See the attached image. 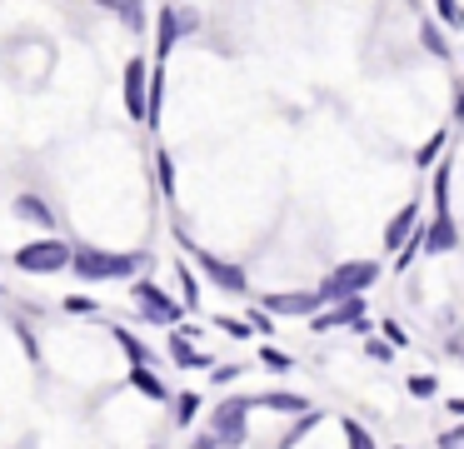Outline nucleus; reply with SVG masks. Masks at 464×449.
Masks as SVG:
<instances>
[{"label":"nucleus","instance_id":"35","mask_svg":"<svg viewBox=\"0 0 464 449\" xmlns=\"http://www.w3.org/2000/svg\"><path fill=\"white\" fill-rule=\"evenodd\" d=\"M175 15H180V35H195V30H200V15H195V10H180V5H175Z\"/></svg>","mask_w":464,"mask_h":449},{"label":"nucleus","instance_id":"38","mask_svg":"<svg viewBox=\"0 0 464 449\" xmlns=\"http://www.w3.org/2000/svg\"><path fill=\"white\" fill-rule=\"evenodd\" d=\"M95 5H105V10H115V5H121V0H95Z\"/></svg>","mask_w":464,"mask_h":449},{"label":"nucleus","instance_id":"1","mask_svg":"<svg viewBox=\"0 0 464 449\" xmlns=\"http://www.w3.org/2000/svg\"><path fill=\"white\" fill-rule=\"evenodd\" d=\"M71 269L85 285H101V279H130L140 269V255H111V249H71Z\"/></svg>","mask_w":464,"mask_h":449},{"label":"nucleus","instance_id":"29","mask_svg":"<svg viewBox=\"0 0 464 449\" xmlns=\"http://www.w3.org/2000/svg\"><path fill=\"white\" fill-rule=\"evenodd\" d=\"M210 325H215V329H225L230 339H250V325H245V319H235V315H215Z\"/></svg>","mask_w":464,"mask_h":449},{"label":"nucleus","instance_id":"24","mask_svg":"<svg viewBox=\"0 0 464 449\" xmlns=\"http://www.w3.org/2000/svg\"><path fill=\"white\" fill-rule=\"evenodd\" d=\"M121 20H125V30H135V35H140L145 30V0H121Z\"/></svg>","mask_w":464,"mask_h":449},{"label":"nucleus","instance_id":"31","mask_svg":"<svg viewBox=\"0 0 464 449\" xmlns=\"http://www.w3.org/2000/svg\"><path fill=\"white\" fill-rule=\"evenodd\" d=\"M364 355H370L374 365H390V359H394V349L384 345V339H374V335H370V339H364Z\"/></svg>","mask_w":464,"mask_h":449},{"label":"nucleus","instance_id":"3","mask_svg":"<svg viewBox=\"0 0 464 449\" xmlns=\"http://www.w3.org/2000/svg\"><path fill=\"white\" fill-rule=\"evenodd\" d=\"M130 299H135V309L145 315V325L170 329V325H180V319H185V305H180V299H175L170 289L150 285V279H135V285H130Z\"/></svg>","mask_w":464,"mask_h":449},{"label":"nucleus","instance_id":"7","mask_svg":"<svg viewBox=\"0 0 464 449\" xmlns=\"http://www.w3.org/2000/svg\"><path fill=\"white\" fill-rule=\"evenodd\" d=\"M364 319V295H344L334 305H324L320 315H310V329L314 335H334V329H354Z\"/></svg>","mask_w":464,"mask_h":449},{"label":"nucleus","instance_id":"25","mask_svg":"<svg viewBox=\"0 0 464 449\" xmlns=\"http://www.w3.org/2000/svg\"><path fill=\"white\" fill-rule=\"evenodd\" d=\"M404 389H410L414 399H434V395H440V379H434V375H410V379H404Z\"/></svg>","mask_w":464,"mask_h":449},{"label":"nucleus","instance_id":"28","mask_svg":"<svg viewBox=\"0 0 464 449\" xmlns=\"http://www.w3.org/2000/svg\"><path fill=\"white\" fill-rule=\"evenodd\" d=\"M155 175H160V190H165V195H175V160L165 155V150L155 155Z\"/></svg>","mask_w":464,"mask_h":449},{"label":"nucleus","instance_id":"32","mask_svg":"<svg viewBox=\"0 0 464 449\" xmlns=\"http://www.w3.org/2000/svg\"><path fill=\"white\" fill-rule=\"evenodd\" d=\"M434 15L440 25H459V0H434Z\"/></svg>","mask_w":464,"mask_h":449},{"label":"nucleus","instance_id":"36","mask_svg":"<svg viewBox=\"0 0 464 449\" xmlns=\"http://www.w3.org/2000/svg\"><path fill=\"white\" fill-rule=\"evenodd\" d=\"M459 444H464V429H459V425L444 429V434H440V449H459Z\"/></svg>","mask_w":464,"mask_h":449},{"label":"nucleus","instance_id":"10","mask_svg":"<svg viewBox=\"0 0 464 449\" xmlns=\"http://www.w3.org/2000/svg\"><path fill=\"white\" fill-rule=\"evenodd\" d=\"M165 355H170V365H180V369H210L215 359L205 355L200 345H195L190 335H180V329H170V339H165Z\"/></svg>","mask_w":464,"mask_h":449},{"label":"nucleus","instance_id":"2","mask_svg":"<svg viewBox=\"0 0 464 449\" xmlns=\"http://www.w3.org/2000/svg\"><path fill=\"white\" fill-rule=\"evenodd\" d=\"M71 249L61 235H45V239H31V245H21L11 255L15 269H25V275H61L65 265H71Z\"/></svg>","mask_w":464,"mask_h":449},{"label":"nucleus","instance_id":"14","mask_svg":"<svg viewBox=\"0 0 464 449\" xmlns=\"http://www.w3.org/2000/svg\"><path fill=\"white\" fill-rule=\"evenodd\" d=\"M180 45V15H175V5L160 10V20H155V55H170V50Z\"/></svg>","mask_w":464,"mask_h":449},{"label":"nucleus","instance_id":"37","mask_svg":"<svg viewBox=\"0 0 464 449\" xmlns=\"http://www.w3.org/2000/svg\"><path fill=\"white\" fill-rule=\"evenodd\" d=\"M190 449H220V444H215V434H210V429H205V434L200 439H195V444Z\"/></svg>","mask_w":464,"mask_h":449},{"label":"nucleus","instance_id":"33","mask_svg":"<svg viewBox=\"0 0 464 449\" xmlns=\"http://www.w3.org/2000/svg\"><path fill=\"white\" fill-rule=\"evenodd\" d=\"M235 379H240V365H210V385H235Z\"/></svg>","mask_w":464,"mask_h":449},{"label":"nucleus","instance_id":"30","mask_svg":"<svg viewBox=\"0 0 464 449\" xmlns=\"http://www.w3.org/2000/svg\"><path fill=\"white\" fill-rule=\"evenodd\" d=\"M245 325H250V335H270V329H275V315H270V309L255 305L250 315H245Z\"/></svg>","mask_w":464,"mask_h":449},{"label":"nucleus","instance_id":"21","mask_svg":"<svg viewBox=\"0 0 464 449\" xmlns=\"http://www.w3.org/2000/svg\"><path fill=\"white\" fill-rule=\"evenodd\" d=\"M175 285H180V305L185 309H200V279H195V269H185V259H180V265H175Z\"/></svg>","mask_w":464,"mask_h":449},{"label":"nucleus","instance_id":"15","mask_svg":"<svg viewBox=\"0 0 464 449\" xmlns=\"http://www.w3.org/2000/svg\"><path fill=\"white\" fill-rule=\"evenodd\" d=\"M111 339L125 349V359H130V369H155V355H150V349H145V345H140V339H135L125 325H111Z\"/></svg>","mask_w":464,"mask_h":449},{"label":"nucleus","instance_id":"4","mask_svg":"<svg viewBox=\"0 0 464 449\" xmlns=\"http://www.w3.org/2000/svg\"><path fill=\"white\" fill-rule=\"evenodd\" d=\"M210 434L220 449H240L250 439V399H220V409H210Z\"/></svg>","mask_w":464,"mask_h":449},{"label":"nucleus","instance_id":"9","mask_svg":"<svg viewBox=\"0 0 464 449\" xmlns=\"http://www.w3.org/2000/svg\"><path fill=\"white\" fill-rule=\"evenodd\" d=\"M145 85H150L145 55H130L125 60V110H130V120H145Z\"/></svg>","mask_w":464,"mask_h":449},{"label":"nucleus","instance_id":"18","mask_svg":"<svg viewBox=\"0 0 464 449\" xmlns=\"http://www.w3.org/2000/svg\"><path fill=\"white\" fill-rule=\"evenodd\" d=\"M420 45L430 50L434 60H450V55H454V50H450V35H444V30H440V20H430V15L420 20Z\"/></svg>","mask_w":464,"mask_h":449},{"label":"nucleus","instance_id":"34","mask_svg":"<svg viewBox=\"0 0 464 449\" xmlns=\"http://www.w3.org/2000/svg\"><path fill=\"white\" fill-rule=\"evenodd\" d=\"M65 309H71V315H95V299L91 295H71V299H65Z\"/></svg>","mask_w":464,"mask_h":449},{"label":"nucleus","instance_id":"17","mask_svg":"<svg viewBox=\"0 0 464 449\" xmlns=\"http://www.w3.org/2000/svg\"><path fill=\"white\" fill-rule=\"evenodd\" d=\"M414 225H420V205H404L400 215H394L390 225H384V249H400L404 239L414 235Z\"/></svg>","mask_w":464,"mask_h":449},{"label":"nucleus","instance_id":"26","mask_svg":"<svg viewBox=\"0 0 464 449\" xmlns=\"http://www.w3.org/2000/svg\"><path fill=\"white\" fill-rule=\"evenodd\" d=\"M260 365H265V369H275V375H285V369H290L295 359L285 355V349H275V345H260Z\"/></svg>","mask_w":464,"mask_h":449},{"label":"nucleus","instance_id":"13","mask_svg":"<svg viewBox=\"0 0 464 449\" xmlns=\"http://www.w3.org/2000/svg\"><path fill=\"white\" fill-rule=\"evenodd\" d=\"M11 210H15L21 220H31V225H41L45 235H55V225H61V220H55V210L45 205L41 195H15V205H11Z\"/></svg>","mask_w":464,"mask_h":449},{"label":"nucleus","instance_id":"11","mask_svg":"<svg viewBox=\"0 0 464 449\" xmlns=\"http://www.w3.org/2000/svg\"><path fill=\"white\" fill-rule=\"evenodd\" d=\"M420 249L424 255H450V249H459L454 220H430V225H420Z\"/></svg>","mask_w":464,"mask_h":449},{"label":"nucleus","instance_id":"8","mask_svg":"<svg viewBox=\"0 0 464 449\" xmlns=\"http://www.w3.org/2000/svg\"><path fill=\"white\" fill-rule=\"evenodd\" d=\"M260 309H270V315H300V319H310V315H320V309H324V299H320V289H275V295H265Z\"/></svg>","mask_w":464,"mask_h":449},{"label":"nucleus","instance_id":"20","mask_svg":"<svg viewBox=\"0 0 464 449\" xmlns=\"http://www.w3.org/2000/svg\"><path fill=\"white\" fill-rule=\"evenodd\" d=\"M130 385L140 389L145 399H170V389H165V379L155 375V369H130Z\"/></svg>","mask_w":464,"mask_h":449},{"label":"nucleus","instance_id":"16","mask_svg":"<svg viewBox=\"0 0 464 449\" xmlns=\"http://www.w3.org/2000/svg\"><path fill=\"white\" fill-rule=\"evenodd\" d=\"M450 185H454V155L434 165V220H454L450 215Z\"/></svg>","mask_w":464,"mask_h":449},{"label":"nucleus","instance_id":"5","mask_svg":"<svg viewBox=\"0 0 464 449\" xmlns=\"http://www.w3.org/2000/svg\"><path fill=\"white\" fill-rule=\"evenodd\" d=\"M374 279H380V265H374V259H350V265H340L320 285V299H324V305H334V299H344V295H364Z\"/></svg>","mask_w":464,"mask_h":449},{"label":"nucleus","instance_id":"27","mask_svg":"<svg viewBox=\"0 0 464 449\" xmlns=\"http://www.w3.org/2000/svg\"><path fill=\"white\" fill-rule=\"evenodd\" d=\"M384 345H390V349H410V329H404L400 325V319H384Z\"/></svg>","mask_w":464,"mask_h":449},{"label":"nucleus","instance_id":"12","mask_svg":"<svg viewBox=\"0 0 464 449\" xmlns=\"http://www.w3.org/2000/svg\"><path fill=\"white\" fill-rule=\"evenodd\" d=\"M250 409H275V415H304L310 409V399L304 395H290V389H265L260 399H250Z\"/></svg>","mask_w":464,"mask_h":449},{"label":"nucleus","instance_id":"22","mask_svg":"<svg viewBox=\"0 0 464 449\" xmlns=\"http://www.w3.org/2000/svg\"><path fill=\"white\" fill-rule=\"evenodd\" d=\"M340 429H344V444H350V449H380V444H374V434L360 425V419H340Z\"/></svg>","mask_w":464,"mask_h":449},{"label":"nucleus","instance_id":"6","mask_svg":"<svg viewBox=\"0 0 464 449\" xmlns=\"http://www.w3.org/2000/svg\"><path fill=\"white\" fill-rule=\"evenodd\" d=\"M185 249L195 255V265L205 269V279H210L215 289H225V295H250V279H245L240 265H230V259L210 255V249H200V245H185Z\"/></svg>","mask_w":464,"mask_h":449},{"label":"nucleus","instance_id":"23","mask_svg":"<svg viewBox=\"0 0 464 449\" xmlns=\"http://www.w3.org/2000/svg\"><path fill=\"white\" fill-rule=\"evenodd\" d=\"M444 145H450V130H440V135H434L430 145H420V150H414V165H420V170H430L434 160H440V150H444Z\"/></svg>","mask_w":464,"mask_h":449},{"label":"nucleus","instance_id":"19","mask_svg":"<svg viewBox=\"0 0 464 449\" xmlns=\"http://www.w3.org/2000/svg\"><path fill=\"white\" fill-rule=\"evenodd\" d=\"M170 405H175V425L185 429V425H195V415L205 409V399H200V389H180V395H175Z\"/></svg>","mask_w":464,"mask_h":449}]
</instances>
